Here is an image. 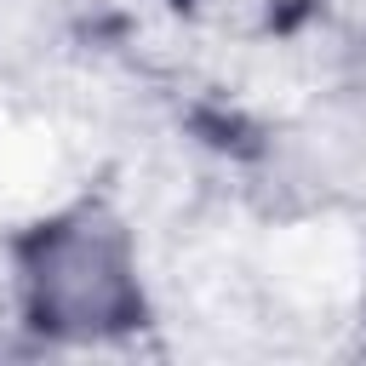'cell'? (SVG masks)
<instances>
[{
    "label": "cell",
    "instance_id": "obj_1",
    "mask_svg": "<svg viewBox=\"0 0 366 366\" xmlns=\"http://www.w3.org/2000/svg\"><path fill=\"white\" fill-rule=\"evenodd\" d=\"M11 315L40 349H109L160 320L149 246L114 189L63 194L11 234Z\"/></svg>",
    "mask_w": 366,
    "mask_h": 366
},
{
    "label": "cell",
    "instance_id": "obj_2",
    "mask_svg": "<svg viewBox=\"0 0 366 366\" xmlns=\"http://www.w3.org/2000/svg\"><path fill=\"white\" fill-rule=\"evenodd\" d=\"M189 40L200 46H246L286 34L309 17V0H166Z\"/></svg>",
    "mask_w": 366,
    "mask_h": 366
},
{
    "label": "cell",
    "instance_id": "obj_3",
    "mask_svg": "<svg viewBox=\"0 0 366 366\" xmlns=\"http://www.w3.org/2000/svg\"><path fill=\"white\" fill-rule=\"evenodd\" d=\"M309 23L332 34L343 51L366 57V0H309Z\"/></svg>",
    "mask_w": 366,
    "mask_h": 366
}]
</instances>
